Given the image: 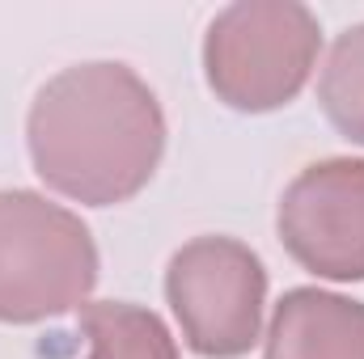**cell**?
I'll list each match as a JSON object with an SVG mask.
<instances>
[{"label":"cell","instance_id":"cell-1","mask_svg":"<svg viewBox=\"0 0 364 359\" xmlns=\"http://www.w3.org/2000/svg\"><path fill=\"white\" fill-rule=\"evenodd\" d=\"M30 157L51 190L110 207L140 194L166 153L157 93L127 64H77L51 77L26 123Z\"/></svg>","mask_w":364,"mask_h":359},{"label":"cell","instance_id":"cell-2","mask_svg":"<svg viewBox=\"0 0 364 359\" xmlns=\"http://www.w3.org/2000/svg\"><path fill=\"white\" fill-rule=\"evenodd\" d=\"M93 283L97 245L81 216L34 190H0V321L60 317Z\"/></svg>","mask_w":364,"mask_h":359},{"label":"cell","instance_id":"cell-3","mask_svg":"<svg viewBox=\"0 0 364 359\" xmlns=\"http://www.w3.org/2000/svg\"><path fill=\"white\" fill-rule=\"evenodd\" d=\"M322 47L318 17L305 4L250 0L225 9L203 43V72L212 93L233 110L288 106L314 72Z\"/></svg>","mask_w":364,"mask_h":359},{"label":"cell","instance_id":"cell-4","mask_svg":"<svg viewBox=\"0 0 364 359\" xmlns=\"http://www.w3.org/2000/svg\"><path fill=\"white\" fill-rule=\"evenodd\" d=\"M166 296L191 351L237 359L259 343L267 270L233 237H195L170 258Z\"/></svg>","mask_w":364,"mask_h":359},{"label":"cell","instance_id":"cell-5","mask_svg":"<svg viewBox=\"0 0 364 359\" xmlns=\"http://www.w3.org/2000/svg\"><path fill=\"white\" fill-rule=\"evenodd\" d=\"M279 241L322 279H364V161L331 157L301 170L279 199Z\"/></svg>","mask_w":364,"mask_h":359},{"label":"cell","instance_id":"cell-6","mask_svg":"<svg viewBox=\"0 0 364 359\" xmlns=\"http://www.w3.org/2000/svg\"><path fill=\"white\" fill-rule=\"evenodd\" d=\"M267 359H364V304L322 292L296 287L272 313Z\"/></svg>","mask_w":364,"mask_h":359},{"label":"cell","instance_id":"cell-7","mask_svg":"<svg viewBox=\"0 0 364 359\" xmlns=\"http://www.w3.org/2000/svg\"><path fill=\"white\" fill-rule=\"evenodd\" d=\"M81 330L90 338V359H178L161 317L127 300L81 304Z\"/></svg>","mask_w":364,"mask_h":359},{"label":"cell","instance_id":"cell-8","mask_svg":"<svg viewBox=\"0 0 364 359\" xmlns=\"http://www.w3.org/2000/svg\"><path fill=\"white\" fill-rule=\"evenodd\" d=\"M318 101L348 140L364 144V26L335 38L318 77Z\"/></svg>","mask_w":364,"mask_h":359}]
</instances>
